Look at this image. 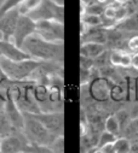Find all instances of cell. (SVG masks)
I'll return each instance as SVG.
<instances>
[{"instance_id":"obj_1","label":"cell","mask_w":138,"mask_h":153,"mask_svg":"<svg viewBox=\"0 0 138 153\" xmlns=\"http://www.w3.org/2000/svg\"><path fill=\"white\" fill-rule=\"evenodd\" d=\"M22 48L33 59H37L40 62H52V63L63 64L64 45L46 41L38 34L30 35L24 41Z\"/></svg>"},{"instance_id":"obj_2","label":"cell","mask_w":138,"mask_h":153,"mask_svg":"<svg viewBox=\"0 0 138 153\" xmlns=\"http://www.w3.org/2000/svg\"><path fill=\"white\" fill-rule=\"evenodd\" d=\"M41 62L37 59H26L21 62L9 60L4 57H0V68L8 76V79L14 82H27L30 81L32 75L34 74Z\"/></svg>"},{"instance_id":"obj_3","label":"cell","mask_w":138,"mask_h":153,"mask_svg":"<svg viewBox=\"0 0 138 153\" xmlns=\"http://www.w3.org/2000/svg\"><path fill=\"white\" fill-rule=\"evenodd\" d=\"M24 114V127L23 133L28 139L30 145L38 146H50L56 136L51 134L37 118H34L30 113Z\"/></svg>"},{"instance_id":"obj_4","label":"cell","mask_w":138,"mask_h":153,"mask_svg":"<svg viewBox=\"0 0 138 153\" xmlns=\"http://www.w3.org/2000/svg\"><path fill=\"white\" fill-rule=\"evenodd\" d=\"M34 22L39 21H57L64 23V6L58 5L52 0H43L41 4L28 15Z\"/></svg>"},{"instance_id":"obj_5","label":"cell","mask_w":138,"mask_h":153,"mask_svg":"<svg viewBox=\"0 0 138 153\" xmlns=\"http://www.w3.org/2000/svg\"><path fill=\"white\" fill-rule=\"evenodd\" d=\"M35 23V34H38L44 40L55 44L64 42V23L57 21H39Z\"/></svg>"},{"instance_id":"obj_6","label":"cell","mask_w":138,"mask_h":153,"mask_svg":"<svg viewBox=\"0 0 138 153\" xmlns=\"http://www.w3.org/2000/svg\"><path fill=\"white\" fill-rule=\"evenodd\" d=\"M34 118H37L51 134L56 137L63 136L64 133V114L63 111L58 112H38L30 113Z\"/></svg>"},{"instance_id":"obj_7","label":"cell","mask_w":138,"mask_h":153,"mask_svg":"<svg viewBox=\"0 0 138 153\" xmlns=\"http://www.w3.org/2000/svg\"><path fill=\"white\" fill-rule=\"evenodd\" d=\"M29 141L23 131H17L12 135L0 139V152L2 153H20L26 152L29 146Z\"/></svg>"},{"instance_id":"obj_8","label":"cell","mask_w":138,"mask_h":153,"mask_svg":"<svg viewBox=\"0 0 138 153\" xmlns=\"http://www.w3.org/2000/svg\"><path fill=\"white\" fill-rule=\"evenodd\" d=\"M35 30H37V23L35 22H34L32 18H29L28 16L20 15L16 29H15L14 35H12V40L18 47L22 48L24 41L30 35L35 34Z\"/></svg>"},{"instance_id":"obj_9","label":"cell","mask_w":138,"mask_h":153,"mask_svg":"<svg viewBox=\"0 0 138 153\" xmlns=\"http://www.w3.org/2000/svg\"><path fill=\"white\" fill-rule=\"evenodd\" d=\"M4 111L8 114V117L10 118L11 123L14 124V127L20 130L23 131V127H24V114L23 112L18 108V106L16 105L12 95L10 94L9 89L6 91V101L4 105Z\"/></svg>"},{"instance_id":"obj_10","label":"cell","mask_w":138,"mask_h":153,"mask_svg":"<svg viewBox=\"0 0 138 153\" xmlns=\"http://www.w3.org/2000/svg\"><path fill=\"white\" fill-rule=\"evenodd\" d=\"M18 17H20V12L17 9L10 10L3 16H0V35H2L0 39H3V40L12 39Z\"/></svg>"},{"instance_id":"obj_11","label":"cell","mask_w":138,"mask_h":153,"mask_svg":"<svg viewBox=\"0 0 138 153\" xmlns=\"http://www.w3.org/2000/svg\"><path fill=\"white\" fill-rule=\"evenodd\" d=\"M0 54H2V57L14 62L30 59V56L23 48L18 47L14 41L3 39H0Z\"/></svg>"},{"instance_id":"obj_12","label":"cell","mask_w":138,"mask_h":153,"mask_svg":"<svg viewBox=\"0 0 138 153\" xmlns=\"http://www.w3.org/2000/svg\"><path fill=\"white\" fill-rule=\"evenodd\" d=\"M131 56L124 50H113L110 53V63L115 68H122V69H128L131 68Z\"/></svg>"},{"instance_id":"obj_13","label":"cell","mask_w":138,"mask_h":153,"mask_svg":"<svg viewBox=\"0 0 138 153\" xmlns=\"http://www.w3.org/2000/svg\"><path fill=\"white\" fill-rule=\"evenodd\" d=\"M104 52H106V45L96 44V42H85V44H81V47H80V56L92 58V59H96Z\"/></svg>"},{"instance_id":"obj_14","label":"cell","mask_w":138,"mask_h":153,"mask_svg":"<svg viewBox=\"0 0 138 153\" xmlns=\"http://www.w3.org/2000/svg\"><path fill=\"white\" fill-rule=\"evenodd\" d=\"M17 131H20V130H17L14 127V124L11 123V121L8 117V114L5 113V111L2 110L0 111V137L12 135Z\"/></svg>"},{"instance_id":"obj_15","label":"cell","mask_w":138,"mask_h":153,"mask_svg":"<svg viewBox=\"0 0 138 153\" xmlns=\"http://www.w3.org/2000/svg\"><path fill=\"white\" fill-rule=\"evenodd\" d=\"M43 0H23V1L18 5L17 10L20 12V15L22 16H28L30 12H33L40 4Z\"/></svg>"},{"instance_id":"obj_16","label":"cell","mask_w":138,"mask_h":153,"mask_svg":"<svg viewBox=\"0 0 138 153\" xmlns=\"http://www.w3.org/2000/svg\"><path fill=\"white\" fill-rule=\"evenodd\" d=\"M113 146H114V153H130L132 149L131 141L127 137H116Z\"/></svg>"},{"instance_id":"obj_17","label":"cell","mask_w":138,"mask_h":153,"mask_svg":"<svg viewBox=\"0 0 138 153\" xmlns=\"http://www.w3.org/2000/svg\"><path fill=\"white\" fill-rule=\"evenodd\" d=\"M104 130L108 131V133H112L114 135H119V133L121 131V128H120V124L115 117V114H110L108 116L104 121Z\"/></svg>"},{"instance_id":"obj_18","label":"cell","mask_w":138,"mask_h":153,"mask_svg":"<svg viewBox=\"0 0 138 153\" xmlns=\"http://www.w3.org/2000/svg\"><path fill=\"white\" fill-rule=\"evenodd\" d=\"M81 7H82L81 15L87 13V15H93V16L102 17L103 16V12H104V9H106V5H102V4H98V3H93V4L87 5V6L81 5Z\"/></svg>"},{"instance_id":"obj_19","label":"cell","mask_w":138,"mask_h":153,"mask_svg":"<svg viewBox=\"0 0 138 153\" xmlns=\"http://www.w3.org/2000/svg\"><path fill=\"white\" fill-rule=\"evenodd\" d=\"M81 23H84L87 28L100 27L102 25V17L84 13V15H81Z\"/></svg>"},{"instance_id":"obj_20","label":"cell","mask_w":138,"mask_h":153,"mask_svg":"<svg viewBox=\"0 0 138 153\" xmlns=\"http://www.w3.org/2000/svg\"><path fill=\"white\" fill-rule=\"evenodd\" d=\"M115 117L120 124V128H121V131H124L126 129V127L128 126V123L131 122V116H130V112H127L126 110H120L115 113Z\"/></svg>"},{"instance_id":"obj_21","label":"cell","mask_w":138,"mask_h":153,"mask_svg":"<svg viewBox=\"0 0 138 153\" xmlns=\"http://www.w3.org/2000/svg\"><path fill=\"white\" fill-rule=\"evenodd\" d=\"M115 140H116V135H114V134H112V133H108V131H106V130H103V131L99 134L97 147H103V146L109 145V143H114Z\"/></svg>"},{"instance_id":"obj_22","label":"cell","mask_w":138,"mask_h":153,"mask_svg":"<svg viewBox=\"0 0 138 153\" xmlns=\"http://www.w3.org/2000/svg\"><path fill=\"white\" fill-rule=\"evenodd\" d=\"M23 1V0H4V3L0 5V16H3L10 10L17 9L18 5Z\"/></svg>"},{"instance_id":"obj_23","label":"cell","mask_w":138,"mask_h":153,"mask_svg":"<svg viewBox=\"0 0 138 153\" xmlns=\"http://www.w3.org/2000/svg\"><path fill=\"white\" fill-rule=\"evenodd\" d=\"M47 147H50V149L53 153H64V137L63 136L56 137L53 142Z\"/></svg>"},{"instance_id":"obj_24","label":"cell","mask_w":138,"mask_h":153,"mask_svg":"<svg viewBox=\"0 0 138 153\" xmlns=\"http://www.w3.org/2000/svg\"><path fill=\"white\" fill-rule=\"evenodd\" d=\"M26 152H33V153H53L50 147L47 146H38V145H29Z\"/></svg>"},{"instance_id":"obj_25","label":"cell","mask_w":138,"mask_h":153,"mask_svg":"<svg viewBox=\"0 0 138 153\" xmlns=\"http://www.w3.org/2000/svg\"><path fill=\"white\" fill-rule=\"evenodd\" d=\"M93 66H94V59L80 56V68L81 69L91 70V69H93Z\"/></svg>"},{"instance_id":"obj_26","label":"cell","mask_w":138,"mask_h":153,"mask_svg":"<svg viewBox=\"0 0 138 153\" xmlns=\"http://www.w3.org/2000/svg\"><path fill=\"white\" fill-rule=\"evenodd\" d=\"M127 48H128V51H131L133 53L138 52V35L130 37V40L127 41Z\"/></svg>"},{"instance_id":"obj_27","label":"cell","mask_w":138,"mask_h":153,"mask_svg":"<svg viewBox=\"0 0 138 153\" xmlns=\"http://www.w3.org/2000/svg\"><path fill=\"white\" fill-rule=\"evenodd\" d=\"M131 66L138 71V52H136L131 56Z\"/></svg>"},{"instance_id":"obj_28","label":"cell","mask_w":138,"mask_h":153,"mask_svg":"<svg viewBox=\"0 0 138 153\" xmlns=\"http://www.w3.org/2000/svg\"><path fill=\"white\" fill-rule=\"evenodd\" d=\"M93 3H96V0H81V5H84V6L91 5V4H93Z\"/></svg>"},{"instance_id":"obj_29","label":"cell","mask_w":138,"mask_h":153,"mask_svg":"<svg viewBox=\"0 0 138 153\" xmlns=\"http://www.w3.org/2000/svg\"><path fill=\"white\" fill-rule=\"evenodd\" d=\"M113 1H114L115 4H118V5H125L126 3L130 1V0H113Z\"/></svg>"},{"instance_id":"obj_30","label":"cell","mask_w":138,"mask_h":153,"mask_svg":"<svg viewBox=\"0 0 138 153\" xmlns=\"http://www.w3.org/2000/svg\"><path fill=\"white\" fill-rule=\"evenodd\" d=\"M91 153H103V152H102V149H100V148H98V147H94V148L91 151Z\"/></svg>"},{"instance_id":"obj_31","label":"cell","mask_w":138,"mask_h":153,"mask_svg":"<svg viewBox=\"0 0 138 153\" xmlns=\"http://www.w3.org/2000/svg\"><path fill=\"white\" fill-rule=\"evenodd\" d=\"M96 3L102 4V5H107L108 4V0H96Z\"/></svg>"},{"instance_id":"obj_32","label":"cell","mask_w":138,"mask_h":153,"mask_svg":"<svg viewBox=\"0 0 138 153\" xmlns=\"http://www.w3.org/2000/svg\"><path fill=\"white\" fill-rule=\"evenodd\" d=\"M52 1H55V3L58 4V5H63V6H64V0H52Z\"/></svg>"},{"instance_id":"obj_33","label":"cell","mask_w":138,"mask_h":153,"mask_svg":"<svg viewBox=\"0 0 138 153\" xmlns=\"http://www.w3.org/2000/svg\"><path fill=\"white\" fill-rule=\"evenodd\" d=\"M24 153H33V152H24Z\"/></svg>"},{"instance_id":"obj_34","label":"cell","mask_w":138,"mask_h":153,"mask_svg":"<svg viewBox=\"0 0 138 153\" xmlns=\"http://www.w3.org/2000/svg\"><path fill=\"white\" fill-rule=\"evenodd\" d=\"M20 153H24V152H20Z\"/></svg>"},{"instance_id":"obj_35","label":"cell","mask_w":138,"mask_h":153,"mask_svg":"<svg viewBox=\"0 0 138 153\" xmlns=\"http://www.w3.org/2000/svg\"><path fill=\"white\" fill-rule=\"evenodd\" d=\"M0 57H2V54H0Z\"/></svg>"},{"instance_id":"obj_36","label":"cell","mask_w":138,"mask_h":153,"mask_svg":"<svg viewBox=\"0 0 138 153\" xmlns=\"http://www.w3.org/2000/svg\"><path fill=\"white\" fill-rule=\"evenodd\" d=\"M0 153H2V152H0Z\"/></svg>"},{"instance_id":"obj_37","label":"cell","mask_w":138,"mask_h":153,"mask_svg":"<svg viewBox=\"0 0 138 153\" xmlns=\"http://www.w3.org/2000/svg\"><path fill=\"white\" fill-rule=\"evenodd\" d=\"M0 139H2V137H0Z\"/></svg>"}]
</instances>
